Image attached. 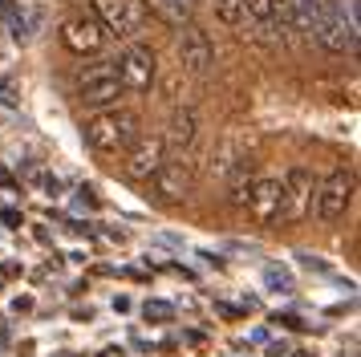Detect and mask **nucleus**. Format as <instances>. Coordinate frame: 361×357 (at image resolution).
<instances>
[{"label":"nucleus","instance_id":"f257e3e1","mask_svg":"<svg viewBox=\"0 0 361 357\" xmlns=\"http://www.w3.org/2000/svg\"><path fill=\"white\" fill-rule=\"evenodd\" d=\"M82 134H85V143L94 146V150L118 155V150H126V146L142 134V118H138L134 110H114V106H106V110L85 118Z\"/></svg>","mask_w":361,"mask_h":357},{"label":"nucleus","instance_id":"f03ea898","mask_svg":"<svg viewBox=\"0 0 361 357\" xmlns=\"http://www.w3.org/2000/svg\"><path fill=\"white\" fill-rule=\"evenodd\" d=\"M317 41L329 53H353L357 49V0H321V13H317Z\"/></svg>","mask_w":361,"mask_h":357},{"label":"nucleus","instance_id":"7ed1b4c3","mask_svg":"<svg viewBox=\"0 0 361 357\" xmlns=\"http://www.w3.org/2000/svg\"><path fill=\"white\" fill-rule=\"evenodd\" d=\"M353 187H357V178H353L349 167H333L325 183H317V211H321L325 224H341L345 215H349Z\"/></svg>","mask_w":361,"mask_h":357},{"label":"nucleus","instance_id":"20e7f679","mask_svg":"<svg viewBox=\"0 0 361 357\" xmlns=\"http://www.w3.org/2000/svg\"><path fill=\"white\" fill-rule=\"evenodd\" d=\"M94 20H98L106 37H134L147 25V4L142 0H94Z\"/></svg>","mask_w":361,"mask_h":357},{"label":"nucleus","instance_id":"39448f33","mask_svg":"<svg viewBox=\"0 0 361 357\" xmlns=\"http://www.w3.org/2000/svg\"><path fill=\"white\" fill-rule=\"evenodd\" d=\"M122 94H126V90H122V78H118L114 61H98V65H90L82 78H78V97H82V106L106 110V106H114V102H118Z\"/></svg>","mask_w":361,"mask_h":357},{"label":"nucleus","instance_id":"423d86ee","mask_svg":"<svg viewBox=\"0 0 361 357\" xmlns=\"http://www.w3.org/2000/svg\"><path fill=\"white\" fill-rule=\"evenodd\" d=\"M118 78H122V90H134V94H142V90H150L154 85V78H159V57H154V49L150 45H126L122 49V57L114 61Z\"/></svg>","mask_w":361,"mask_h":357},{"label":"nucleus","instance_id":"0eeeda50","mask_svg":"<svg viewBox=\"0 0 361 357\" xmlns=\"http://www.w3.org/2000/svg\"><path fill=\"white\" fill-rule=\"evenodd\" d=\"M280 191H284V203H280V219H305L309 207L317 203V178H312L309 167H288V175L280 178Z\"/></svg>","mask_w":361,"mask_h":357},{"label":"nucleus","instance_id":"6e6552de","mask_svg":"<svg viewBox=\"0 0 361 357\" xmlns=\"http://www.w3.org/2000/svg\"><path fill=\"white\" fill-rule=\"evenodd\" d=\"M126 150H130V155H126V178H134V183H147V178L166 162L163 134H138Z\"/></svg>","mask_w":361,"mask_h":357},{"label":"nucleus","instance_id":"1a4fd4ad","mask_svg":"<svg viewBox=\"0 0 361 357\" xmlns=\"http://www.w3.org/2000/svg\"><path fill=\"white\" fill-rule=\"evenodd\" d=\"M179 61L187 73H207L215 65V41L199 25H187L179 32Z\"/></svg>","mask_w":361,"mask_h":357},{"label":"nucleus","instance_id":"9d476101","mask_svg":"<svg viewBox=\"0 0 361 357\" xmlns=\"http://www.w3.org/2000/svg\"><path fill=\"white\" fill-rule=\"evenodd\" d=\"M61 41L69 53H98L106 45V29L94 20V13H73L61 25Z\"/></svg>","mask_w":361,"mask_h":357},{"label":"nucleus","instance_id":"9b49d317","mask_svg":"<svg viewBox=\"0 0 361 357\" xmlns=\"http://www.w3.org/2000/svg\"><path fill=\"white\" fill-rule=\"evenodd\" d=\"M154 195H159V203H183L187 195H191V187H195V175H191V167L187 162H163L159 171H154Z\"/></svg>","mask_w":361,"mask_h":357},{"label":"nucleus","instance_id":"f8f14e48","mask_svg":"<svg viewBox=\"0 0 361 357\" xmlns=\"http://www.w3.org/2000/svg\"><path fill=\"white\" fill-rule=\"evenodd\" d=\"M199 138V110L195 106H179V110L171 114V122H166V134H163V150L171 155H183V150H191Z\"/></svg>","mask_w":361,"mask_h":357},{"label":"nucleus","instance_id":"ddd939ff","mask_svg":"<svg viewBox=\"0 0 361 357\" xmlns=\"http://www.w3.org/2000/svg\"><path fill=\"white\" fill-rule=\"evenodd\" d=\"M280 203H284V191H280V178H256L252 183V195H247V207L260 224H272L280 219Z\"/></svg>","mask_w":361,"mask_h":357},{"label":"nucleus","instance_id":"4468645a","mask_svg":"<svg viewBox=\"0 0 361 357\" xmlns=\"http://www.w3.org/2000/svg\"><path fill=\"white\" fill-rule=\"evenodd\" d=\"M228 175H231V191H228V199L235 203V207H247V195H252V183H256V178H252V162L240 159V162H235V167L228 171Z\"/></svg>","mask_w":361,"mask_h":357},{"label":"nucleus","instance_id":"2eb2a0df","mask_svg":"<svg viewBox=\"0 0 361 357\" xmlns=\"http://www.w3.org/2000/svg\"><path fill=\"white\" fill-rule=\"evenodd\" d=\"M154 8L163 13V20L179 25V29H183V20H191V0H154Z\"/></svg>","mask_w":361,"mask_h":357},{"label":"nucleus","instance_id":"dca6fc26","mask_svg":"<svg viewBox=\"0 0 361 357\" xmlns=\"http://www.w3.org/2000/svg\"><path fill=\"white\" fill-rule=\"evenodd\" d=\"M212 8L224 25H231V29L244 25V0H212Z\"/></svg>","mask_w":361,"mask_h":357},{"label":"nucleus","instance_id":"f3484780","mask_svg":"<svg viewBox=\"0 0 361 357\" xmlns=\"http://www.w3.org/2000/svg\"><path fill=\"white\" fill-rule=\"evenodd\" d=\"M264 284L272 292H293V272L280 268V264H268V268H264Z\"/></svg>","mask_w":361,"mask_h":357},{"label":"nucleus","instance_id":"a211bd4d","mask_svg":"<svg viewBox=\"0 0 361 357\" xmlns=\"http://www.w3.org/2000/svg\"><path fill=\"white\" fill-rule=\"evenodd\" d=\"M142 317H147V321H171V317H175V305H166V301H147V305H142Z\"/></svg>","mask_w":361,"mask_h":357},{"label":"nucleus","instance_id":"6ab92c4d","mask_svg":"<svg viewBox=\"0 0 361 357\" xmlns=\"http://www.w3.org/2000/svg\"><path fill=\"white\" fill-rule=\"evenodd\" d=\"M300 264L309 268V272H329V264L321 256H309V252H300Z\"/></svg>","mask_w":361,"mask_h":357},{"label":"nucleus","instance_id":"aec40b11","mask_svg":"<svg viewBox=\"0 0 361 357\" xmlns=\"http://www.w3.org/2000/svg\"><path fill=\"white\" fill-rule=\"evenodd\" d=\"M78 207H98V195L90 191V187H82L78 191Z\"/></svg>","mask_w":361,"mask_h":357},{"label":"nucleus","instance_id":"412c9836","mask_svg":"<svg viewBox=\"0 0 361 357\" xmlns=\"http://www.w3.org/2000/svg\"><path fill=\"white\" fill-rule=\"evenodd\" d=\"M276 325H288V329H309V325L300 321V317H293V313H284V317L276 313Z\"/></svg>","mask_w":361,"mask_h":357},{"label":"nucleus","instance_id":"4be33fe9","mask_svg":"<svg viewBox=\"0 0 361 357\" xmlns=\"http://www.w3.org/2000/svg\"><path fill=\"white\" fill-rule=\"evenodd\" d=\"M4 227H20V211H13V207L4 211Z\"/></svg>","mask_w":361,"mask_h":357},{"label":"nucleus","instance_id":"5701e85b","mask_svg":"<svg viewBox=\"0 0 361 357\" xmlns=\"http://www.w3.org/2000/svg\"><path fill=\"white\" fill-rule=\"evenodd\" d=\"M280 353H288V345H284V341H272V345H268V357H280Z\"/></svg>","mask_w":361,"mask_h":357},{"label":"nucleus","instance_id":"b1692460","mask_svg":"<svg viewBox=\"0 0 361 357\" xmlns=\"http://www.w3.org/2000/svg\"><path fill=\"white\" fill-rule=\"evenodd\" d=\"M0 187H17V183H13V175H8L4 167H0Z\"/></svg>","mask_w":361,"mask_h":357},{"label":"nucleus","instance_id":"393cba45","mask_svg":"<svg viewBox=\"0 0 361 357\" xmlns=\"http://www.w3.org/2000/svg\"><path fill=\"white\" fill-rule=\"evenodd\" d=\"M293 357H312V353H293Z\"/></svg>","mask_w":361,"mask_h":357},{"label":"nucleus","instance_id":"a878e982","mask_svg":"<svg viewBox=\"0 0 361 357\" xmlns=\"http://www.w3.org/2000/svg\"><path fill=\"white\" fill-rule=\"evenodd\" d=\"M61 357H69V353H61Z\"/></svg>","mask_w":361,"mask_h":357}]
</instances>
